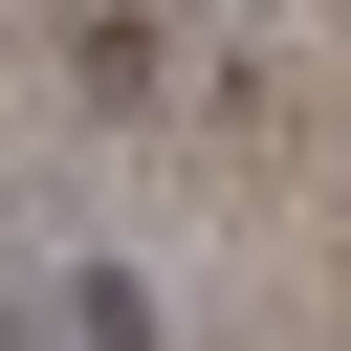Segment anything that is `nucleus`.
I'll list each match as a JSON object with an SVG mask.
<instances>
[{"mask_svg":"<svg viewBox=\"0 0 351 351\" xmlns=\"http://www.w3.org/2000/svg\"><path fill=\"white\" fill-rule=\"evenodd\" d=\"M66 329H88V351H154V285H132V263H66Z\"/></svg>","mask_w":351,"mask_h":351,"instance_id":"1","label":"nucleus"}]
</instances>
